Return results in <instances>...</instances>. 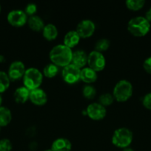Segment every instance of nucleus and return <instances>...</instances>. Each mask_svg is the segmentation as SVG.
<instances>
[{"mask_svg": "<svg viewBox=\"0 0 151 151\" xmlns=\"http://www.w3.org/2000/svg\"><path fill=\"white\" fill-rule=\"evenodd\" d=\"M73 50L63 44L55 45L49 52L50 63L58 67H65L70 64L72 60Z\"/></svg>", "mask_w": 151, "mask_h": 151, "instance_id": "1", "label": "nucleus"}, {"mask_svg": "<svg viewBox=\"0 0 151 151\" xmlns=\"http://www.w3.org/2000/svg\"><path fill=\"white\" fill-rule=\"evenodd\" d=\"M151 25L144 16L133 17L127 23V30L135 37H144L150 32Z\"/></svg>", "mask_w": 151, "mask_h": 151, "instance_id": "2", "label": "nucleus"}, {"mask_svg": "<svg viewBox=\"0 0 151 151\" xmlns=\"http://www.w3.org/2000/svg\"><path fill=\"white\" fill-rule=\"evenodd\" d=\"M133 93V86L131 83L125 79L120 80L115 83L112 94L118 103H124L130 99Z\"/></svg>", "mask_w": 151, "mask_h": 151, "instance_id": "3", "label": "nucleus"}, {"mask_svg": "<svg viewBox=\"0 0 151 151\" xmlns=\"http://www.w3.org/2000/svg\"><path fill=\"white\" fill-rule=\"evenodd\" d=\"M42 72L35 67H30L26 69L22 78L23 86L30 91L40 88L43 81Z\"/></svg>", "mask_w": 151, "mask_h": 151, "instance_id": "4", "label": "nucleus"}, {"mask_svg": "<svg viewBox=\"0 0 151 151\" xmlns=\"http://www.w3.org/2000/svg\"><path fill=\"white\" fill-rule=\"evenodd\" d=\"M133 139V132L125 127H121L115 130L111 137L112 144L115 147L122 149L130 147Z\"/></svg>", "mask_w": 151, "mask_h": 151, "instance_id": "5", "label": "nucleus"}, {"mask_svg": "<svg viewBox=\"0 0 151 151\" xmlns=\"http://www.w3.org/2000/svg\"><path fill=\"white\" fill-rule=\"evenodd\" d=\"M87 66L97 72L103 70L106 66V58L103 53L96 50L90 52L87 56Z\"/></svg>", "mask_w": 151, "mask_h": 151, "instance_id": "6", "label": "nucleus"}, {"mask_svg": "<svg viewBox=\"0 0 151 151\" xmlns=\"http://www.w3.org/2000/svg\"><path fill=\"white\" fill-rule=\"evenodd\" d=\"M28 16L23 10L14 9L7 13V21L11 26L15 27H21L28 22Z\"/></svg>", "mask_w": 151, "mask_h": 151, "instance_id": "7", "label": "nucleus"}, {"mask_svg": "<svg viewBox=\"0 0 151 151\" xmlns=\"http://www.w3.org/2000/svg\"><path fill=\"white\" fill-rule=\"evenodd\" d=\"M80 75L81 69L72 63L64 67L62 72V76L64 81L70 85L78 83L80 81Z\"/></svg>", "mask_w": 151, "mask_h": 151, "instance_id": "8", "label": "nucleus"}, {"mask_svg": "<svg viewBox=\"0 0 151 151\" xmlns=\"http://www.w3.org/2000/svg\"><path fill=\"white\" fill-rule=\"evenodd\" d=\"M96 28V24L93 21L85 19L78 22L76 31L81 38H88L94 34Z\"/></svg>", "mask_w": 151, "mask_h": 151, "instance_id": "9", "label": "nucleus"}, {"mask_svg": "<svg viewBox=\"0 0 151 151\" xmlns=\"http://www.w3.org/2000/svg\"><path fill=\"white\" fill-rule=\"evenodd\" d=\"M85 111L87 116L94 121L102 120L107 115L106 108L98 102L90 103Z\"/></svg>", "mask_w": 151, "mask_h": 151, "instance_id": "10", "label": "nucleus"}, {"mask_svg": "<svg viewBox=\"0 0 151 151\" xmlns=\"http://www.w3.org/2000/svg\"><path fill=\"white\" fill-rule=\"evenodd\" d=\"M26 69L23 62L21 60H14L9 66L7 73L10 81H19L23 78Z\"/></svg>", "mask_w": 151, "mask_h": 151, "instance_id": "11", "label": "nucleus"}, {"mask_svg": "<svg viewBox=\"0 0 151 151\" xmlns=\"http://www.w3.org/2000/svg\"><path fill=\"white\" fill-rule=\"evenodd\" d=\"M29 100L35 106H44L47 102V94L42 88H36L30 91Z\"/></svg>", "mask_w": 151, "mask_h": 151, "instance_id": "12", "label": "nucleus"}, {"mask_svg": "<svg viewBox=\"0 0 151 151\" xmlns=\"http://www.w3.org/2000/svg\"><path fill=\"white\" fill-rule=\"evenodd\" d=\"M87 56L88 54H87V52L83 50H76L73 51L71 63L79 69H83L87 65Z\"/></svg>", "mask_w": 151, "mask_h": 151, "instance_id": "13", "label": "nucleus"}, {"mask_svg": "<svg viewBox=\"0 0 151 151\" xmlns=\"http://www.w3.org/2000/svg\"><path fill=\"white\" fill-rule=\"evenodd\" d=\"M98 79V72L89 66H85L81 69L80 81L86 84H92Z\"/></svg>", "mask_w": 151, "mask_h": 151, "instance_id": "14", "label": "nucleus"}, {"mask_svg": "<svg viewBox=\"0 0 151 151\" xmlns=\"http://www.w3.org/2000/svg\"><path fill=\"white\" fill-rule=\"evenodd\" d=\"M50 149L53 151H71L72 143L67 138L60 137L53 142Z\"/></svg>", "mask_w": 151, "mask_h": 151, "instance_id": "15", "label": "nucleus"}, {"mask_svg": "<svg viewBox=\"0 0 151 151\" xmlns=\"http://www.w3.org/2000/svg\"><path fill=\"white\" fill-rule=\"evenodd\" d=\"M81 38L75 30H70L65 35L63 38V44L69 48L72 49L76 47L79 43Z\"/></svg>", "mask_w": 151, "mask_h": 151, "instance_id": "16", "label": "nucleus"}, {"mask_svg": "<svg viewBox=\"0 0 151 151\" xmlns=\"http://www.w3.org/2000/svg\"><path fill=\"white\" fill-rule=\"evenodd\" d=\"M30 91L24 86H19L16 88L13 92V99L15 102L19 104H24L28 100H29Z\"/></svg>", "mask_w": 151, "mask_h": 151, "instance_id": "17", "label": "nucleus"}, {"mask_svg": "<svg viewBox=\"0 0 151 151\" xmlns=\"http://www.w3.org/2000/svg\"><path fill=\"white\" fill-rule=\"evenodd\" d=\"M27 24H28L30 29H32L34 32L42 31L43 28L45 26V24H44L43 19L40 16H37V15L29 16Z\"/></svg>", "mask_w": 151, "mask_h": 151, "instance_id": "18", "label": "nucleus"}, {"mask_svg": "<svg viewBox=\"0 0 151 151\" xmlns=\"http://www.w3.org/2000/svg\"><path fill=\"white\" fill-rule=\"evenodd\" d=\"M42 35L47 41H53L58 37L59 30L54 24L48 23L45 24L42 29Z\"/></svg>", "mask_w": 151, "mask_h": 151, "instance_id": "19", "label": "nucleus"}, {"mask_svg": "<svg viewBox=\"0 0 151 151\" xmlns=\"http://www.w3.org/2000/svg\"><path fill=\"white\" fill-rule=\"evenodd\" d=\"M12 112L9 108L1 106L0 107V127H5L10 123L12 120Z\"/></svg>", "mask_w": 151, "mask_h": 151, "instance_id": "20", "label": "nucleus"}, {"mask_svg": "<svg viewBox=\"0 0 151 151\" xmlns=\"http://www.w3.org/2000/svg\"><path fill=\"white\" fill-rule=\"evenodd\" d=\"M59 72V67L53 63H47L43 68L42 74L43 76L47 78H53L57 75Z\"/></svg>", "mask_w": 151, "mask_h": 151, "instance_id": "21", "label": "nucleus"}, {"mask_svg": "<svg viewBox=\"0 0 151 151\" xmlns=\"http://www.w3.org/2000/svg\"><path fill=\"white\" fill-rule=\"evenodd\" d=\"M10 79L7 72L0 71V94L4 93L9 88L10 85Z\"/></svg>", "mask_w": 151, "mask_h": 151, "instance_id": "22", "label": "nucleus"}, {"mask_svg": "<svg viewBox=\"0 0 151 151\" xmlns=\"http://www.w3.org/2000/svg\"><path fill=\"white\" fill-rule=\"evenodd\" d=\"M145 4L144 0H127L125 1V5L129 10L137 11L143 8Z\"/></svg>", "mask_w": 151, "mask_h": 151, "instance_id": "23", "label": "nucleus"}, {"mask_svg": "<svg viewBox=\"0 0 151 151\" xmlns=\"http://www.w3.org/2000/svg\"><path fill=\"white\" fill-rule=\"evenodd\" d=\"M110 47V41L107 38H100L98 40L95 44V50L96 51L99 52H103L107 51Z\"/></svg>", "mask_w": 151, "mask_h": 151, "instance_id": "24", "label": "nucleus"}, {"mask_svg": "<svg viewBox=\"0 0 151 151\" xmlns=\"http://www.w3.org/2000/svg\"><path fill=\"white\" fill-rule=\"evenodd\" d=\"M114 101H115V99H114L113 95L111 93L106 92L103 93V94H102L99 96V102L98 103H99L101 105H102V106L106 108L107 106L112 105Z\"/></svg>", "mask_w": 151, "mask_h": 151, "instance_id": "25", "label": "nucleus"}, {"mask_svg": "<svg viewBox=\"0 0 151 151\" xmlns=\"http://www.w3.org/2000/svg\"><path fill=\"white\" fill-rule=\"evenodd\" d=\"M82 95L87 100H92L96 95V89L91 84H86L82 88Z\"/></svg>", "mask_w": 151, "mask_h": 151, "instance_id": "26", "label": "nucleus"}, {"mask_svg": "<svg viewBox=\"0 0 151 151\" xmlns=\"http://www.w3.org/2000/svg\"><path fill=\"white\" fill-rule=\"evenodd\" d=\"M13 145L9 139L3 138L0 139V151H12Z\"/></svg>", "mask_w": 151, "mask_h": 151, "instance_id": "27", "label": "nucleus"}, {"mask_svg": "<svg viewBox=\"0 0 151 151\" xmlns=\"http://www.w3.org/2000/svg\"><path fill=\"white\" fill-rule=\"evenodd\" d=\"M24 11L28 15V17L31 16H33V15H36V13L37 11V5L35 3H28L26 5V7H25Z\"/></svg>", "mask_w": 151, "mask_h": 151, "instance_id": "28", "label": "nucleus"}, {"mask_svg": "<svg viewBox=\"0 0 151 151\" xmlns=\"http://www.w3.org/2000/svg\"><path fill=\"white\" fill-rule=\"evenodd\" d=\"M142 105L145 109L151 110V92L147 93L142 98Z\"/></svg>", "mask_w": 151, "mask_h": 151, "instance_id": "29", "label": "nucleus"}, {"mask_svg": "<svg viewBox=\"0 0 151 151\" xmlns=\"http://www.w3.org/2000/svg\"><path fill=\"white\" fill-rule=\"evenodd\" d=\"M143 68L146 72L151 75V56L145 59L143 63Z\"/></svg>", "mask_w": 151, "mask_h": 151, "instance_id": "30", "label": "nucleus"}, {"mask_svg": "<svg viewBox=\"0 0 151 151\" xmlns=\"http://www.w3.org/2000/svg\"><path fill=\"white\" fill-rule=\"evenodd\" d=\"M144 17L146 18L148 22L150 23V22H151V7H150V8L147 10V11L146 12Z\"/></svg>", "mask_w": 151, "mask_h": 151, "instance_id": "31", "label": "nucleus"}, {"mask_svg": "<svg viewBox=\"0 0 151 151\" xmlns=\"http://www.w3.org/2000/svg\"><path fill=\"white\" fill-rule=\"evenodd\" d=\"M6 60V58L5 57H4V55H1L0 54V63H4Z\"/></svg>", "mask_w": 151, "mask_h": 151, "instance_id": "32", "label": "nucleus"}, {"mask_svg": "<svg viewBox=\"0 0 151 151\" xmlns=\"http://www.w3.org/2000/svg\"><path fill=\"white\" fill-rule=\"evenodd\" d=\"M122 151H135L134 150H133V148H131V147H126V148L123 149Z\"/></svg>", "mask_w": 151, "mask_h": 151, "instance_id": "33", "label": "nucleus"}, {"mask_svg": "<svg viewBox=\"0 0 151 151\" xmlns=\"http://www.w3.org/2000/svg\"><path fill=\"white\" fill-rule=\"evenodd\" d=\"M2 101H3L2 96H1V94H0V107H1V104H2Z\"/></svg>", "mask_w": 151, "mask_h": 151, "instance_id": "34", "label": "nucleus"}, {"mask_svg": "<svg viewBox=\"0 0 151 151\" xmlns=\"http://www.w3.org/2000/svg\"><path fill=\"white\" fill-rule=\"evenodd\" d=\"M44 151H53V150L50 148V149H47V150H44Z\"/></svg>", "mask_w": 151, "mask_h": 151, "instance_id": "35", "label": "nucleus"}, {"mask_svg": "<svg viewBox=\"0 0 151 151\" xmlns=\"http://www.w3.org/2000/svg\"><path fill=\"white\" fill-rule=\"evenodd\" d=\"M1 4H0V13H1Z\"/></svg>", "mask_w": 151, "mask_h": 151, "instance_id": "36", "label": "nucleus"}, {"mask_svg": "<svg viewBox=\"0 0 151 151\" xmlns=\"http://www.w3.org/2000/svg\"><path fill=\"white\" fill-rule=\"evenodd\" d=\"M0 130H1V127H0Z\"/></svg>", "mask_w": 151, "mask_h": 151, "instance_id": "37", "label": "nucleus"}]
</instances>
